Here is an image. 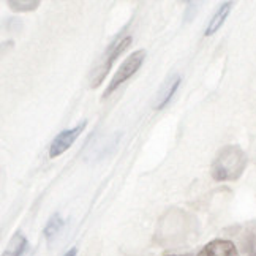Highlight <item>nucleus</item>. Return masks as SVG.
Here are the masks:
<instances>
[{
	"instance_id": "nucleus-11",
	"label": "nucleus",
	"mask_w": 256,
	"mask_h": 256,
	"mask_svg": "<svg viewBox=\"0 0 256 256\" xmlns=\"http://www.w3.org/2000/svg\"><path fill=\"white\" fill-rule=\"evenodd\" d=\"M65 256H76V248H72L70 252H68Z\"/></svg>"
},
{
	"instance_id": "nucleus-9",
	"label": "nucleus",
	"mask_w": 256,
	"mask_h": 256,
	"mask_svg": "<svg viewBox=\"0 0 256 256\" xmlns=\"http://www.w3.org/2000/svg\"><path fill=\"white\" fill-rule=\"evenodd\" d=\"M62 226H64V222H62L60 216H58V214L52 215V216H51V220L48 222L46 228H44V236H46V239H52L54 236L62 230Z\"/></svg>"
},
{
	"instance_id": "nucleus-7",
	"label": "nucleus",
	"mask_w": 256,
	"mask_h": 256,
	"mask_svg": "<svg viewBox=\"0 0 256 256\" xmlns=\"http://www.w3.org/2000/svg\"><path fill=\"white\" fill-rule=\"evenodd\" d=\"M231 5H232L231 2H226V4H223V5L218 8V12H216V13L214 14V18L210 19V22H209L208 28H206V36L214 35V34L223 26V22L226 21V18H228V14H230V12H231Z\"/></svg>"
},
{
	"instance_id": "nucleus-10",
	"label": "nucleus",
	"mask_w": 256,
	"mask_h": 256,
	"mask_svg": "<svg viewBox=\"0 0 256 256\" xmlns=\"http://www.w3.org/2000/svg\"><path fill=\"white\" fill-rule=\"evenodd\" d=\"M6 5L14 10V12H30V10H35L38 5H40V2L38 0H28V2H18V0H8Z\"/></svg>"
},
{
	"instance_id": "nucleus-8",
	"label": "nucleus",
	"mask_w": 256,
	"mask_h": 256,
	"mask_svg": "<svg viewBox=\"0 0 256 256\" xmlns=\"http://www.w3.org/2000/svg\"><path fill=\"white\" fill-rule=\"evenodd\" d=\"M26 248H27V239L21 232H16L12 238V240H10V244L6 245L2 256H22Z\"/></svg>"
},
{
	"instance_id": "nucleus-1",
	"label": "nucleus",
	"mask_w": 256,
	"mask_h": 256,
	"mask_svg": "<svg viewBox=\"0 0 256 256\" xmlns=\"http://www.w3.org/2000/svg\"><path fill=\"white\" fill-rule=\"evenodd\" d=\"M247 166V155L238 146L223 147L212 163V177L218 182L239 179Z\"/></svg>"
},
{
	"instance_id": "nucleus-12",
	"label": "nucleus",
	"mask_w": 256,
	"mask_h": 256,
	"mask_svg": "<svg viewBox=\"0 0 256 256\" xmlns=\"http://www.w3.org/2000/svg\"><path fill=\"white\" fill-rule=\"evenodd\" d=\"M168 256H192V254H168Z\"/></svg>"
},
{
	"instance_id": "nucleus-3",
	"label": "nucleus",
	"mask_w": 256,
	"mask_h": 256,
	"mask_svg": "<svg viewBox=\"0 0 256 256\" xmlns=\"http://www.w3.org/2000/svg\"><path fill=\"white\" fill-rule=\"evenodd\" d=\"M144 58H146V51H142V49H141V51H134L133 54L128 56V57L125 58V62L120 65L119 70H117V73L114 74L112 81L110 82L108 88L104 90L103 98H108V96H110L120 84H124L126 80H130V78L141 68L142 62H144Z\"/></svg>"
},
{
	"instance_id": "nucleus-4",
	"label": "nucleus",
	"mask_w": 256,
	"mask_h": 256,
	"mask_svg": "<svg viewBox=\"0 0 256 256\" xmlns=\"http://www.w3.org/2000/svg\"><path fill=\"white\" fill-rule=\"evenodd\" d=\"M84 128H86V120L74 128H70V130H65L60 134H57L56 140L51 142V147H49V156L56 158V156L66 152L72 147V144L78 140V136L82 133Z\"/></svg>"
},
{
	"instance_id": "nucleus-5",
	"label": "nucleus",
	"mask_w": 256,
	"mask_h": 256,
	"mask_svg": "<svg viewBox=\"0 0 256 256\" xmlns=\"http://www.w3.org/2000/svg\"><path fill=\"white\" fill-rule=\"evenodd\" d=\"M198 256H238V248L231 240L215 239L206 245Z\"/></svg>"
},
{
	"instance_id": "nucleus-6",
	"label": "nucleus",
	"mask_w": 256,
	"mask_h": 256,
	"mask_svg": "<svg viewBox=\"0 0 256 256\" xmlns=\"http://www.w3.org/2000/svg\"><path fill=\"white\" fill-rule=\"evenodd\" d=\"M179 84H180V76L179 74H172L170 80L163 84V87L160 88V92H158V100H156V104H155L156 110H162V108H164L166 104H168V102L171 100V96L177 90Z\"/></svg>"
},
{
	"instance_id": "nucleus-2",
	"label": "nucleus",
	"mask_w": 256,
	"mask_h": 256,
	"mask_svg": "<svg viewBox=\"0 0 256 256\" xmlns=\"http://www.w3.org/2000/svg\"><path fill=\"white\" fill-rule=\"evenodd\" d=\"M132 44V36H124V38H119L117 42H114L110 48H108L106 54L103 56L102 58V64L96 66V70L94 72V76H92V87H96L103 82V80L106 78L108 72L111 70L112 64L116 62V58L119 57L125 49Z\"/></svg>"
}]
</instances>
